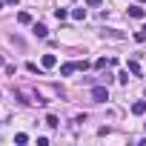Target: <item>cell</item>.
<instances>
[{
    "label": "cell",
    "mask_w": 146,
    "mask_h": 146,
    "mask_svg": "<svg viewBox=\"0 0 146 146\" xmlns=\"http://www.w3.org/2000/svg\"><path fill=\"white\" fill-rule=\"evenodd\" d=\"M92 100H95V103H106V100H109V89H106V86H95V89H92Z\"/></svg>",
    "instance_id": "obj_1"
},
{
    "label": "cell",
    "mask_w": 146,
    "mask_h": 146,
    "mask_svg": "<svg viewBox=\"0 0 146 146\" xmlns=\"http://www.w3.org/2000/svg\"><path fill=\"white\" fill-rule=\"evenodd\" d=\"M40 66H43V69H54V66H57V54H43Z\"/></svg>",
    "instance_id": "obj_2"
},
{
    "label": "cell",
    "mask_w": 146,
    "mask_h": 146,
    "mask_svg": "<svg viewBox=\"0 0 146 146\" xmlns=\"http://www.w3.org/2000/svg\"><path fill=\"white\" fill-rule=\"evenodd\" d=\"M75 72H78V63H63V66H60V75H63V78L75 75Z\"/></svg>",
    "instance_id": "obj_3"
},
{
    "label": "cell",
    "mask_w": 146,
    "mask_h": 146,
    "mask_svg": "<svg viewBox=\"0 0 146 146\" xmlns=\"http://www.w3.org/2000/svg\"><path fill=\"white\" fill-rule=\"evenodd\" d=\"M32 35H35V37H46V35H49V29H46L43 23H35V26H32Z\"/></svg>",
    "instance_id": "obj_4"
},
{
    "label": "cell",
    "mask_w": 146,
    "mask_h": 146,
    "mask_svg": "<svg viewBox=\"0 0 146 146\" xmlns=\"http://www.w3.org/2000/svg\"><path fill=\"white\" fill-rule=\"evenodd\" d=\"M143 15H146V12H143L140 6H129V17H135V20H143Z\"/></svg>",
    "instance_id": "obj_5"
},
{
    "label": "cell",
    "mask_w": 146,
    "mask_h": 146,
    "mask_svg": "<svg viewBox=\"0 0 146 146\" xmlns=\"http://www.w3.org/2000/svg\"><path fill=\"white\" fill-rule=\"evenodd\" d=\"M132 115H146V100H137V103H132Z\"/></svg>",
    "instance_id": "obj_6"
},
{
    "label": "cell",
    "mask_w": 146,
    "mask_h": 146,
    "mask_svg": "<svg viewBox=\"0 0 146 146\" xmlns=\"http://www.w3.org/2000/svg\"><path fill=\"white\" fill-rule=\"evenodd\" d=\"M126 69L132 72V75H135V78L140 75V63H137V60H129V63H126Z\"/></svg>",
    "instance_id": "obj_7"
},
{
    "label": "cell",
    "mask_w": 146,
    "mask_h": 146,
    "mask_svg": "<svg viewBox=\"0 0 146 146\" xmlns=\"http://www.w3.org/2000/svg\"><path fill=\"white\" fill-rule=\"evenodd\" d=\"M103 37H112V40H123V35H120L117 29H106V32H103Z\"/></svg>",
    "instance_id": "obj_8"
},
{
    "label": "cell",
    "mask_w": 146,
    "mask_h": 146,
    "mask_svg": "<svg viewBox=\"0 0 146 146\" xmlns=\"http://www.w3.org/2000/svg\"><path fill=\"white\" fill-rule=\"evenodd\" d=\"M17 23L29 26V23H32V15H29V12H20V15H17Z\"/></svg>",
    "instance_id": "obj_9"
},
{
    "label": "cell",
    "mask_w": 146,
    "mask_h": 146,
    "mask_svg": "<svg viewBox=\"0 0 146 146\" xmlns=\"http://www.w3.org/2000/svg\"><path fill=\"white\" fill-rule=\"evenodd\" d=\"M46 126H49V129H57V126H60V120H57L54 115H49V117H46Z\"/></svg>",
    "instance_id": "obj_10"
},
{
    "label": "cell",
    "mask_w": 146,
    "mask_h": 146,
    "mask_svg": "<svg viewBox=\"0 0 146 146\" xmlns=\"http://www.w3.org/2000/svg\"><path fill=\"white\" fill-rule=\"evenodd\" d=\"M15 143H20V146L29 143V135H26V132H17V135H15Z\"/></svg>",
    "instance_id": "obj_11"
},
{
    "label": "cell",
    "mask_w": 146,
    "mask_h": 146,
    "mask_svg": "<svg viewBox=\"0 0 146 146\" xmlns=\"http://www.w3.org/2000/svg\"><path fill=\"white\" fill-rule=\"evenodd\" d=\"M72 17H75V20H86V9H75Z\"/></svg>",
    "instance_id": "obj_12"
},
{
    "label": "cell",
    "mask_w": 146,
    "mask_h": 146,
    "mask_svg": "<svg viewBox=\"0 0 146 146\" xmlns=\"http://www.w3.org/2000/svg\"><path fill=\"white\" fill-rule=\"evenodd\" d=\"M112 63H115V60H106V57H100V60H95V66H98V69H106V66H112Z\"/></svg>",
    "instance_id": "obj_13"
},
{
    "label": "cell",
    "mask_w": 146,
    "mask_h": 146,
    "mask_svg": "<svg viewBox=\"0 0 146 146\" xmlns=\"http://www.w3.org/2000/svg\"><path fill=\"white\" fill-rule=\"evenodd\" d=\"M54 17H57V20H66L69 12H66V9H54Z\"/></svg>",
    "instance_id": "obj_14"
},
{
    "label": "cell",
    "mask_w": 146,
    "mask_h": 146,
    "mask_svg": "<svg viewBox=\"0 0 146 146\" xmlns=\"http://www.w3.org/2000/svg\"><path fill=\"white\" fill-rule=\"evenodd\" d=\"M117 80H120V83H129V69H126V72H120V75H117Z\"/></svg>",
    "instance_id": "obj_15"
},
{
    "label": "cell",
    "mask_w": 146,
    "mask_h": 146,
    "mask_svg": "<svg viewBox=\"0 0 146 146\" xmlns=\"http://www.w3.org/2000/svg\"><path fill=\"white\" fill-rule=\"evenodd\" d=\"M86 6H92V9H98V6H100V0H86Z\"/></svg>",
    "instance_id": "obj_16"
},
{
    "label": "cell",
    "mask_w": 146,
    "mask_h": 146,
    "mask_svg": "<svg viewBox=\"0 0 146 146\" xmlns=\"http://www.w3.org/2000/svg\"><path fill=\"white\" fill-rule=\"evenodd\" d=\"M3 3H9V6H17V0H3Z\"/></svg>",
    "instance_id": "obj_17"
},
{
    "label": "cell",
    "mask_w": 146,
    "mask_h": 146,
    "mask_svg": "<svg viewBox=\"0 0 146 146\" xmlns=\"http://www.w3.org/2000/svg\"><path fill=\"white\" fill-rule=\"evenodd\" d=\"M0 9H3V0H0Z\"/></svg>",
    "instance_id": "obj_18"
},
{
    "label": "cell",
    "mask_w": 146,
    "mask_h": 146,
    "mask_svg": "<svg viewBox=\"0 0 146 146\" xmlns=\"http://www.w3.org/2000/svg\"><path fill=\"white\" fill-rule=\"evenodd\" d=\"M0 66H3V57H0Z\"/></svg>",
    "instance_id": "obj_19"
},
{
    "label": "cell",
    "mask_w": 146,
    "mask_h": 146,
    "mask_svg": "<svg viewBox=\"0 0 146 146\" xmlns=\"http://www.w3.org/2000/svg\"><path fill=\"white\" fill-rule=\"evenodd\" d=\"M143 32H146V26H143Z\"/></svg>",
    "instance_id": "obj_20"
},
{
    "label": "cell",
    "mask_w": 146,
    "mask_h": 146,
    "mask_svg": "<svg viewBox=\"0 0 146 146\" xmlns=\"http://www.w3.org/2000/svg\"><path fill=\"white\" fill-rule=\"evenodd\" d=\"M143 129H146V123H143Z\"/></svg>",
    "instance_id": "obj_21"
}]
</instances>
